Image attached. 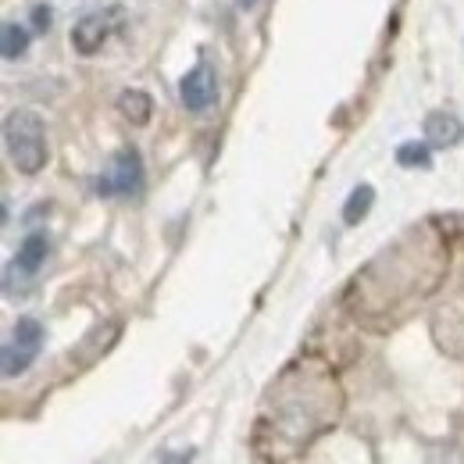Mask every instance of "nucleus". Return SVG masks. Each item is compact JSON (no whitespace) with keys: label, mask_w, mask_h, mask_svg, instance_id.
Returning a JSON list of instances; mask_svg holds the SVG:
<instances>
[{"label":"nucleus","mask_w":464,"mask_h":464,"mask_svg":"<svg viewBox=\"0 0 464 464\" xmlns=\"http://www.w3.org/2000/svg\"><path fill=\"white\" fill-rule=\"evenodd\" d=\"M372 204H375V189H372L368 182H361L347 197V204H343V222H347V226H357V222L372 211Z\"/></svg>","instance_id":"obj_8"},{"label":"nucleus","mask_w":464,"mask_h":464,"mask_svg":"<svg viewBox=\"0 0 464 464\" xmlns=\"http://www.w3.org/2000/svg\"><path fill=\"white\" fill-rule=\"evenodd\" d=\"M108 33H111V14H104V11L82 14V18L72 25V47L90 58V54H97V51L104 47Z\"/></svg>","instance_id":"obj_5"},{"label":"nucleus","mask_w":464,"mask_h":464,"mask_svg":"<svg viewBox=\"0 0 464 464\" xmlns=\"http://www.w3.org/2000/svg\"><path fill=\"white\" fill-rule=\"evenodd\" d=\"M239 4H254V0H239Z\"/></svg>","instance_id":"obj_14"},{"label":"nucleus","mask_w":464,"mask_h":464,"mask_svg":"<svg viewBox=\"0 0 464 464\" xmlns=\"http://www.w3.org/2000/svg\"><path fill=\"white\" fill-rule=\"evenodd\" d=\"M25 51H29V33H25L22 25H14V22H7V25H4V58L14 61V58H22Z\"/></svg>","instance_id":"obj_9"},{"label":"nucleus","mask_w":464,"mask_h":464,"mask_svg":"<svg viewBox=\"0 0 464 464\" xmlns=\"http://www.w3.org/2000/svg\"><path fill=\"white\" fill-rule=\"evenodd\" d=\"M121 111H125V118H132L136 125H143L150 118V97L140 93V90H129V93H121Z\"/></svg>","instance_id":"obj_10"},{"label":"nucleus","mask_w":464,"mask_h":464,"mask_svg":"<svg viewBox=\"0 0 464 464\" xmlns=\"http://www.w3.org/2000/svg\"><path fill=\"white\" fill-rule=\"evenodd\" d=\"M47 254H51V239L44 236V232H29L25 239H22V246H18V257H14V265L7 268V279H33L40 268H44V261H47Z\"/></svg>","instance_id":"obj_6"},{"label":"nucleus","mask_w":464,"mask_h":464,"mask_svg":"<svg viewBox=\"0 0 464 464\" xmlns=\"http://www.w3.org/2000/svg\"><path fill=\"white\" fill-rule=\"evenodd\" d=\"M4 143H7L11 165L22 175H36L47 165V129L36 111L29 108L11 111L4 121Z\"/></svg>","instance_id":"obj_1"},{"label":"nucleus","mask_w":464,"mask_h":464,"mask_svg":"<svg viewBox=\"0 0 464 464\" xmlns=\"http://www.w3.org/2000/svg\"><path fill=\"white\" fill-rule=\"evenodd\" d=\"M140 186H143V161L136 150H121L111 161V169L97 182V189L104 197H132V193H140Z\"/></svg>","instance_id":"obj_3"},{"label":"nucleus","mask_w":464,"mask_h":464,"mask_svg":"<svg viewBox=\"0 0 464 464\" xmlns=\"http://www.w3.org/2000/svg\"><path fill=\"white\" fill-rule=\"evenodd\" d=\"M461 136H464V125L458 115L432 111V115L425 118V140L432 147H454V143H461Z\"/></svg>","instance_id":"obj_7"},{"label":"nucleus","mask_w":464,"mask_h":464,"mask_svg":"<svg viewBox=\"0 0 464 464\" xmlns=\"http://www.w3.org/2000/svg\"><path fill=\"white\" fill-rule=\"evenodd\" d=\"M33 22H36V29H51V7H36Z\"/></svg>","instance_id":"obj_12"},{"label":"nucleus","mask_w":464,"mask_h":464,"mask_svg":"<svg viewBox=\"0 0 464 464\" xmlns=\"http://www.w3.org/2000/svg\"><path fill=\"white\" fill-rule=\"evenodd\" d=\"M189 461H193V454H189V450H182L179 458H165V464H189Z\"/></svg>","instance_id":"obj_13"},{"label":"nucleus","mask_w":464,"mask_h":464,"mask_svg":"<svg viewBox=\"0 0 464 464\" xmlns=\"http://www.w3.org/2000/svg\"><path fill=\"white\" fill-rule=\"evenodd\" d=\"M179 97H182L186 111H193V115H204V111L215 104V97H218V82H215V72H211L208 64H193V68L182 75V82H179Z\"/></svg>","instance_id":"obj_4"},{"label":"nucleus","mask_w":464,"mask_h":464,"mask_svg":"<svg viewBox=\"0 0 464 464\" xmlns=\"http://www.w3.org/2000/svg\"><path fill=\"white\" fill-rule=\"evenodd\" d=\"M40 347H44V325L36 318H18L11 340L4 343V379L22 375L40 357Z\"/></svg>","instance_id":"obj_2"},{"label":"nucleus","mask_w":464,"mask_h":464,"mask_svg":"<svg viewBox=\"0 0 464 464\" xmlns=\"http://www.w3.org/2000/svg\"><path fill=\"white\" fill-rule=\"evenodd\" d=\"M397 161L404 169H429L432 165V154H429L425 143H404V147H397Z\"/></svg>","instance_id":"obj_11"}]
</instances>
